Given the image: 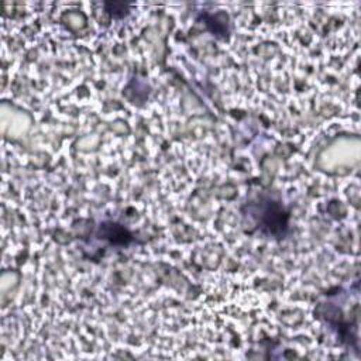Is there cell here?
<instances>
[{"label":"cell","instance_id":"obj_1","mask_svg":"<svg viewBox=\"0 0 361 361\" xmlns=\"http://www.w3.org/2000/svg\"><path fill=\"white\" fill-rule=\"evenodd\" d=\"M267 206L264 207V214H261V217H258V223L262 227H267L269 230L271 234H282V227H286V219L283 209L272 200H268L265 203Z\"/></svg>","mask_w":361,"mask_h":361}]
</instances>
